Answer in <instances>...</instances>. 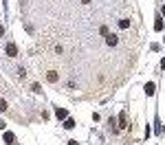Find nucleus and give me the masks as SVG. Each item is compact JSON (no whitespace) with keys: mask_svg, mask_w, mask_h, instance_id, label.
<instances>
[{"mask_svg":"<svg viewBox=\"0 0 165 145\" xmlns=\"http://www.w3.org/2000/svg\"><path fill=\"white\" fill-rule=\"evenodd\" d=\"M5 53H7L9 57H15V55H18V46H15L13 42H9V44H7V49H5Z\"/></svg>","mask_w":165,"mask_h":145,"instance_id":"f257e3e1","label":"nucleus"},{"mask_svg":"<svg viewBox=\"0 0 165 145\" xmlns=\"http://www.w3.org/2000/svg\"><path fill=\"white\" fill-rule=\"evenodd\" d=\"M106 44H108V46H117V44H119V37H117L115 33H108V35H106Z\"/></svg>","mask_w":165,"mask_h":145,"instance_id":"f03ea898","label":"nucleus"},{"mask_svg":"<svg viewBox=\"0 0 165 145\" xmlns=\"http://www.w3.org/2000/svg\"><path fill=\"white\" fill-rule=\"evenodd\" d=\"M119 128H128V114H125V112L119 114Z\"/></svg>","mask_w":165,"mask_h":145,"instance_id":"7ed1b4c3","label":"nucleus"},{"mask_svg":"<svg viewBox=\"0 0 165 145\" xmlns=\"http://www.w3.org/2000/svg\"><path fill=\"white\" fill-rule=\"evenodd\" d=\"M46 79H49L51 84H55V81L60 79V75H57V73H55V70H49V75H46Z\"/></svg>","mask_w":165,"mask_h":145,"instance_id":"20e7f679","label":"nucleus"},{"mask_svg":"<svg viewBox=\"0 0 165 145\" xmlns=\"http://www.w3.org/2000/svg\"><path fill=\"white\" fill-rule=\"evenodd\" d=\"M55 114H57V119H66V110H64V108H57Z\"/></svg>","mask_w":165,"mask_h":145,"instance_id":"39448f33","label":"nucleus"},{"mask_svg":"<svg viewBox=\"0 0 165 145\" xmlns=\"http://www.w3.org/2000/svg\"><path fill=\"white\" fill-rule=\"evenodd\" d=\"M128 26H130V20H128V18L119 20V29H128Z\"/></svg>","mask_w":165,"mask_h":145,"instance_id":"423d86ee","label":"nucleus"},{"mask_svg":"<svg viewBox=\"0 0 165 145\" xmlns=\"http://www.w3.org/2000/svg\"><path fill=\"white\" fill-rule=\"evenodd\" d=\"M13 141H15V136L11 132H5V143H13Z\"/></svg>","mask_w":165,"mask_h":145,"instance_id":"0eeeda50","label":"nucleus"},{"mask_svg":"<svg viewBox=\"0 0 165 145\" xmlns=\"http://www.w3.org/2000/svg\"><path fill=\"white\" fill-rule=\"evenodd\" d=\"M64 128H66V130H73V128H75V121H73V119H66Z\"/></svg>","mask_w":165,"mask_h":145,"instance_id":"6e6552de","label":"nucleus"},{"mask_svg":"<svg viewBox=\"0 0 165 145\" xmlns=\"http://www.w3.org/2000/svg\"><path fill=\"white\" fill-rule=\"evenodd\" d=\"M154 29H156V31H163V20H161V18H156V22H154Z\"/></svg>","mask_w":165,"mask_h":145,"instance_id":"1a4fd4ad","label":"nucleus"},{"mask_svg":"<svg viewBox=\"0 0 165 145\" xmlns=\"http://www.w3.org/2000/svg\"><path fill=\"white\" fill-rule=\"evenodd\" d=\"M145 92H148V95H154V84H148V86H145Z\"/></svg>","mask_w":165,"mask_h":145,"instance_id":"9d476101","label":"nucleus"},{"mask_svg":"<svg viewBox=\"0 0 165 145\" xmlns=\"http://www.w3.org/2000/svg\"><path fill=\"white\" fill-rule=\"evenodd\" d=\"M5 110H7V101L0 99V112H5Z\"/></svg>","mask_w":165,"mask_h":145,"instance_id":"9b49d317","label":"nucleus"},{"mask_svg":"<svg viewBox=\"0 0 165 145\" xmlns=\"http://www.w3.org/2000/svg\"><path fill=\"white\" fill-rule=\"evenodd\" d=\"M99 33H101V35H108V26H106V24L99 26Z\"/></svg>","mask_w":165,"mask_h":145,"instance_id":"f8f14e48","label":"nucleus"},{"mask_svg":"<svg viewBox=\"0 0 165 145\" xmlns=\"http://www.w3.org/2000/svg\"><path fill=\"white\" fill-rule=\"evenodd\" d=\"M2 35H5V29H2V26H0V37H2Z\"/></svg>","mask_w":165,"mask_h":145,"instance_id":"ddd939ff","label":"nucleus"},{"mask_svg":"<svg viewBox=\"0 0 165 145\" xmlns=\"http://www.w3.org/2000/svg\"><path fill=\"white\" fill-rule=\"evenodd\" d=\"M81 2H84V5H88V2H93V0H81Z\"/></svg>","mask_w":165,"mask_h":145,"instance_id":"4468645a","label":"nucleus"}]
</instances>
